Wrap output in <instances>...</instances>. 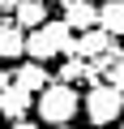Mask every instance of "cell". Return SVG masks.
Segmentation results:
<instances>
[{"label": "cell", "instance_id": "6da1fadb", "mask_svg": "<svg viewBox=\"0 0 124 129\" xmlns=\"http://www.w3.org/2000/svg\"><path fill=\"white\" fill-rule=\"evenodd\" d=\"M56 56L77 60V35L60 22V17H51L47 26H39V30H30V35H26V60L47 64V60H56Z\"/></svg>", "mask_w": 124, "mask_h": 129}, {"label": "cell", "instance_id": "7a4b0ae2", "mask_svg": "<svg viewBox=\"0 0 124 129\" xmlns=\"http://www.w3.org/2000/svg\"><path fill=\"white\" fill-rule=\"evenodd\" d=\"M81 112L94 129H115L124 120V95L111 86V82H94L86 95H81Z\"/></svg>", "mask_w": 124, "mask_h": 129}, {"label": "cell", "instance_id": "3957f363", "mask_svg": "<svg viewBox=\"0 0 124 129\" xmlns=\"http://www.w3.org/2000/svg\"><path fill=\"white\" fill-rule=\"evenodd\" d=\"M77 108H81V95H77L69 82H51V86L34 99L39 120H43V125H51V129H60V125L77 120Z\"/></svg>", "mask_w": 124, "mask_h": 129}, {"label": "cell", "instance_id": "277c9868", "mask_svg": "<svg viewBox=\"0 0 124 129\" xmlns=\"http://www.w3.org/2000/svg\"><path fill=\"white\" fill-rule=\"evenodd\" d=\"M124 47H115V39L107 30H90V35H77V60H120Z\"/></svg>", "mask_w": 124, "mask_h": 129}, {"label": "cell", "instance_id": "5b68a950", "mask_svg": "<svg viewBox=\"0 0 124 129\" xmlns=\"http://www.w3.org/2000/svg\"><path fill=\"white\" fill-rule=\"evenodd\" d=\"M60 22H64L69 30H77V35H90V30H98V9L90 5V0H64Z\"/></svg>", "mask_w": 124, "mask_h": 129}, {"label": "cell", "instance_id": "8992f818", "mask_svg": "<svg viewBox=\"0 0 124 129\" xmlns=\"http://www.w3.org/2000/svg\"><path fill=\"white\" fill-rule=\"evenodd\" d=\"M13 82H17V86H26V90L39 99V95H43V90H47L56 78L47 73V64H39V60H22L17 69H13Z\"/></svg>", "mask_w": 124, "mask_h": 129}, {"label": "cell", "instance_id": "52a82bcc", "mask_svg": "<svg viewBox=\"0 0 124 129\" xmlns=\"http://www.w3.org/2000/svg\"><path fill=\"white\" fill-rule=\"evenodd\" d=\"M30 108H34V95H30L26 86H17V82L0 95V116H9V120H26Z\"/></svg>", "mask_w": 124, "mask_h": 129}, {"label": "cell", "instance_id": "ba28073f", "mask_svg": "<svg viewBox=\"0 0 124 129\" xmlns=\"http://www.w3.org/2000/svg\"><path fill=\"white\" fill-rule=\"evenodd\" d=\"M51 17H47V5L43 0H17V9H13V26L17 30H39V26H47Z\"/></svg>", "mask_w": 124, "mask_h": 129}, {"label": "cell", "instance_id": "9c48e42d", "mask_svg": "<svg viewBox=\"0 0 124 129\" xmlns=\"http://www.w3.org/2000/svg\"><path fill=\"white\" fill-rule=\"evenodd\" d=\"M26 56V30H17V26H0V60H22Z\"/></svg>", "mask_w": 124, "mask_h": 129}, {"label": "cell", "instance_id": "30bf717a", "mask_svg": "<svg viewBox=\"0 0 124 129\" xmlns=\"http://www.w3.org/2000/svg\"><path fill=\"white\" fill-rule=\"evenodd\" d=\"M98 30H107L111 39H124V0H107L98 9Z\"/></svg>", "mask_w": 124, "mask_h": 129}, {"label": "cell", "instance_id": "8fae6325", "mask_svg": "<svg viewBox=\"0 0 124 129\" xmlns=\"http://www.w3.org/2000/svg\"><path fill=\"white\" fill-rule=\"evenodd\" d=\"M56 82H69V86H73V82H90V86H94V82H103V78H98L94 64H86V60H64V69L56 73Z\"/></svg>", "mask_w": 124, "mask_h": 129}, {"label": "cell", "instance_id": "7c38bea8", "mask_svg": "<svg viewBox=\"0 0 124 129\" xmlns=\"http://www.w3.org/2000/svg\"><path fill=\"white\" fill-rule=\"evenodd\" d=\"M103 82H111V86H115V90L124 95V60H115V64H111V69H107V78H103Z\"/></svg>", "mask_w": 124, "mask_h": 129}, {"label": "cell", "instance_id": "4fadbf2b", "mask_svg": "<svg viewBox=\"0 0 124 129\" xmlns=\"http://www.w3.org/2000/svg\"><path fill=\"white\" fill-rule=\"evenodd\" d=\"M9 86H13V73H9V69H0V95H5Z\"/></svg>", "mask_w": 124, "mask_h": 129}, {"label": "cell", "instance_id": "5bb4252c", "mask_svg": "<svg viewBox=\"0 0 124 129\" xmlns=\"http://www.w3.org/2000/svg\"><path fill=\"white\" fill-rule=\"evenodd\" d=\"M9 129H43V125H39V120H13Z\"/></svg>", "mask_w": 124, "mask_h": 129}, {"label": "cell", "instance_id": "9a60e30c", "mask_svg": "<svg viewBox=\"0 0 124 129\" xmlns=\"http://www.w3.org/2000/svg\"><path fill=\"white\" fill-rule=\"evenodd\" d=\"M60 129H73V125H60Z\"/></svg>", "mask_w": 124, "mask_h": 129}, {"label": "cell", "instance_id": "2e32d148", "mask_svg": "<svg viewBox=\"0 0 124 129\" xmlns=\"http://www.w3.org/2000/svg\"><path fill=\"white\" fill-rule=\"evenodd\" d=\"M115 129H124V120H120V125H115Z\"/></svg>", "mask_w": 124, "mask_h": 129}, {"label": "cell", "instance_id": "e0dca14e", "mask_svg": "<svg viewBox=\"0 0 124 129\" xmlns=\"http://www.w3.org/2000/svg\"><path fill=\"white\" fill-rule=\"evenodd\" d=\"M86 129H94V125H86Z\"/></svg>", "mask_w": 124, "mask_h": 129}, {"label": "cell", "instance_id": "ac0fdd59", "mask_svg": "<svg viewBox=\"0 0 124 129\" xmlns=\"http://www.w3.org/2000/svg\"><path fill=\"white\" fill-rule=\"evenodd\" d=\"M120 60H124V52H120Z\"/></svg>", "mask_w": 124, "mask_h": 129}, {"label": "cell", "instance_id": "d6986e66", "mask_svg": "<svg viewBox=\"0 0 124 129\" xmlns=\"http://www.w3.org/2000/svg\"><path fill=\"white\" fill-rule=\"evenodd\" d=\"M43 5H47V0H43Z\"/></svg>", "mask_w": 124, "mask_h": 129}]
</instances>
